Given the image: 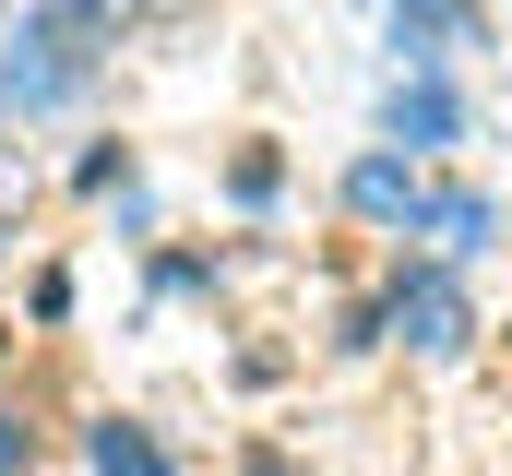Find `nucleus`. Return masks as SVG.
Returning a JSON list of instances; mask_svg holds the SVG:
<instances>
[{"instance_id":"nucleus-1","label":"nucleus","mask_w":512,"mask_h":476,"mask_svg":"<svg viewBox=\"0 0 512 476\" xmlns=\"http://www.w3.org/2000/svg\"><path fill=\"white\" fill-rule=\"evenodd\" d=\"M84 72H96V12H36L24 48H12V72H0V96L12 108H60Z\"/></svg>"},{"instance_id":"nucleus-2","label":"nucleus","mask_w":512,"mask_h":476,"mask_svg":"<svg viewBox=\"0 0 512 476\" xmlns=\"http://www.w3.org/2000/svg\"><path fill=\"white\" fill-rule=\"evenodd\" d=\"M393 322L417 334V346H465V298H453V274H405V298H393Z\"/></svg>"},{"instance_id":"nucleus-3","label":"nucleus","mask_w":512,"mask_h":476,"mask_svg":"<svg viewBox=\"0 0 512 476\" xmlns=\"http://www.w3.org/2000/svg\"><path fill=\"white\" fill-rule=\"evenodd\" d=\"M417 227L441 238V250H477V238H489V203H477V191H417Z\"/></svg>"},{"instance_id":"nucleus-4","label":"nucleus","mask_w":512,"mask_h":476,"mask_svg":"<svg viewBox=\"0 0 512 476\" xmlns=\"http://www.w3.org/2000/svg\"><path fill=\"white\" fill-rule=\"evenodd\" d=\"M453 24H465V0H405V12H393V48H405V60H441Z\"/></svg>"},{"instance_id":"nucleus-5","label":"nucleus","mask_w":512,"mask_h":476,"mask_svg":"<svg viewBox=\"0 0 512 476\" xmlns=\"http://www.w3.org/2000/svg\"><path fill=\"white\" fill-rule=\"evenodd\" d=\"M96 465H108V476H179L155 441H143V429H96Z\"/></svg>"},{"instance_id":"nucleus-6","label":"nucleus","mask_w":512,"mask_h":476,"mask_svg":"<svg viewBox=\"0 0 512 476\" xmlns=\"http://www.w3.org/2000/svg\"><path fill=\"white\" fill-rule=\"evenodd\" d=\"M393 131H417V143H441V131H453V96H441V84H417V96H393Z\"/></svg>"},{"instance_id":"nucleus-7","label":"nucleus","mask_w":512,"mask_h":476,"mask_svg":"<svg viewBox=\"0 0 512 476\" xmlns=\"http://www.w3.org/2000/svg\"><path fill=\"white\" fill-rule=\"evenodd\" d=\"M358 203H370V215H417V179H405V167H358Z\"/></svg>"},{"instance_id":"nucleus-8","label":"nucleus","mask_w":512,"mask_h":476,"mask_svg":"<svg viewBox=\"0 0 512 476\" xmlns=\"http://www.w3.org/2000/svg\"><path fill=\"white\" fill-rule=\"evenodd\" d=\"M12 465H24V429H12V417H0V476H12Z\"/></svg>"}]
</instances>
